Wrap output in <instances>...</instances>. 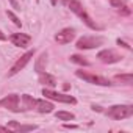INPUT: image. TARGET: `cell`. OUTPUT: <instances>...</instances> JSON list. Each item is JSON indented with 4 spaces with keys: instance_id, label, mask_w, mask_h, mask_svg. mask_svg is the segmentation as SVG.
<instances>
[{
    "instance_id": "d4e9b609",
    "label": "cell",
    "mask_w": 133,
    "mask_h": 133,
    "mask_svg": "<svg viewBox=\"0 0 133 133\" xmlns=\"http://www.w3.org/2000/svg\"><path fill=\"white\" fill-rule=\"evenodd\" d=\"M64 128H77V125H72V124H64Z\"/></svg>"
},
{
    "instance_id": "7c38bea8",
    "label": "cell",
    "mask_w": 133,
    "mask_h": 133,
    "mask_svg": "<svg viewBox=\"0 0 133 133\" xmlns=\"http://www.w3.org/2000/svg\"><path fill=\"white\" fill-rule=\"evenodd\" d=\"M39 83L41 85H44V86H50V88H53L55 85H56V78L53 77V75H50V74H47V72H39Z\"/></svg>"
},
{
    "instance_id": "5b68a950",
    "label": "cell",
    "mask_w": 133,
    "mask_h": 133,
    "mask_svg": "<svg viewBox=\"0 0 133 133\" xmlns=\"http://www.w3.org/2000/svg\"><path fill=\"white\" fill-rule=\"evenodd\" d=\"M42 96H45V99H50V100H56V102H61V103H77L75 97L69 96V94H63V92H55L53 89H49V88H44L42 89Z\"/></svg>"
},
{
    "instance_id": "9a60e30c",
    "label": "cell",
    "mask_w": 133,
    "mask_h": 133,
    "mask_svg": "<svg viewBox=\"0 0 133 133\" xmlns=\"http://www.w3.org/2000/svg\"><path fill=\"white\" fill-rule=\"evenodd\" d=\"M55 116L58 119H61V121H74L75 119V116L72 113H68V111H56Z\"/></svg>"
},
{
    "instance_id": "6da1fadb",
    "label": "cell",
    "mask_w": 133,
    "mask_h": 133,
    "mask_svg": "<svg viewBox=\"0 0 133 133\" xmlns=\"http://www.w3.org/2000/svg\"><path fill=\"white\" fill-rule=\"evenodd\" d=\"M68 6H69V8H71V11H72V13H75V14H77V16H78V17H80V19H82V21H83L89 28H91V30H97V28H99V27L92 22L91 16L86 13V10L83 8V5L78 2V0H71V2L68 3Z\"/></svg>"
},
{
    "instance_id": "5bb4252c",
    "label": "cell",
    "mask_w": 133,
    "mask_h": 133,
    "mask_svg": "<svg viewBox=\"0 0 133 133\" xmlns=\"http://www.w3.org/2000/svg\"><path fill=\"white\" fill-rule=\"evenodd\" d=\"M45 64H47V53L44 52V53L39 55V58H38V61H36V64H35V71H36L38 74L42 72V71H45Z\"/></svg>"
},
{
    "instance_id": "603a6c76",
    "label": "cell",
    "mask_w": 133,
    "mask_h": 133,
    "mask_svg": "<svg viewBox=\"0 0 133 133\" xmlns=\"http://www.w3.org/2000/svg\"><path fill=\"white\" fill-rule=\"evenodd\" d=\"M121 13H122V14H125V16H127V14H130V10H128V8H127V6H124V5H122V6H121Z\"/></svg>"
},
{
    "instance_id": "3957f363",
    "label": "cell",
    "mask_w": 133,
    "mask_h": 133,
    "mask_svg": "<svg viewBox=\"0 0 133 133\" xmlns=\"http://www.w3.org/2000/svg\"><path fill=\"white\" fill-rule=\"evenodd\" d=\"M105 42L103 36H83L77 41V49L86 50V49H96Z\"/></svg>"
},
{
    "instance_id": "44dd1931",
    "label": "cell",
    "mask_w": 133,
    "mask_h": 133,
    "mask_svg": "<svg viewBox=\"0 0 133 133\" xmlns=\"http://www.w3.org/2000/svg\"><path fill=\"white\" fill-rule=\"evenodd\" d=\"M117 45H121V47H124V49H127V50H130V49H131L125 41H121V39H117Z\"/></svg>"
},
{
    "instance_id": "e0dca14e",
    "label": "cell",
    "mask_w": 133,
    "mask_h": 133,
    "mask_svg": "<svg viewBox=\"0 0 133 133\" xmlns=\"http://www.w3.org/2000/svg\"><path fill=\"white\" fill-rule=\"evenodd\" d=\"M116 80L124 82L125 85H131V82H133V75H131V74H121V75H116Z\"/></svg>"
},
{
    "instance_id": "d6986e66",
    "label": "cell",
    "mask_w": 133,
    "mask_h": 133,
    "mask_svg": "<svg viewBox=\"0 0 133 133\" xmlns=\"http://www.w3.org/2000/svg\"><path fill=\"white\" fill-rule=\"evenodd\" d=\"M38 128V125H21L19 124V127H17V131H31V130H36Z\"/></svg>"
},
{
    "instance_id": "f1b7e54d",
    "label": "cell",
    "mask_w": 133,
    "mask_h": 133,
    "mask_svg": "<svg viewBox=\"0 0 133 133\" xmlns=\"http://www.w3.org/2000/svg\"><path fill=\"white\" fill-rule=\"evenodd\" d=\"M50 3H52V5H53V6H55V5H56V3H58V0H50Z\"/></svg>"
},
{
    "instance_id": "ba28073f",
    "label": "cell",
    "mask_w": 133,
    "mask_h": 133,
    "mask_svg": "<svg viewBox=\"0 0 133 133\" xmlns=\"http://www.w3.org/2000/svg\"><path fill=\"white\" fill-rule=\"evenodd\" d=\"M97 58L102 61V63H107V64H113V63H117V61H121V55L119 53H116L114 50H111V49H107V50H102V52H99L97 53Z\"/></svg>"
},
{
    "instance_id": "8992f818",
    "label": "cell",
    "mask_w": 133,
    "mask_h": 133,
    "mask_svg": "<svg viewBox=\"0 0 133 133\" xmlns=\"http://www.w3.org/2000/svg\"><path fill=\"white\" fill-rule=\"evenodd\" d=\"M33 55H35V50H28V52H25L14 64H13V68L10 69V72H8V75H16L17 72H21L24 68H25V66L30 63V59L33 58Z\"/></svg>"
},
{
    "instance_id": "ac0fdd59",
    "label": "cell",
    "mask_w": 133,
    "mask_h": 133,
    "mask_svg": "<svg viewBox=\"0 0 133 133\" xmlns=\"http://www.w3.org/2000/svg\"><path fill=\"white\" fill-rule=\"evenodd\" d=\"M6 14H8V17L13 21V24H14V25H17V27H22V22H21V19H19V17H17V16L13 13V11H6Z\"/></svg>"
},
{
    "instance_id": "52a82bcc",
    "label": "cell",
    "mask_w": 133,
    "mask_h": 133,
    "mask_svg": "<svg viewBox=\"0 0 133 133\" xmlns=\"http://www.w3.org/2000/svg\"><path fill=\"white\" fill-rule=\"evenodd\" d=\"M19 103H21V99L17 94H10L6 97H3L2 100H0V107L2 108H6L13 113H19L21 108H19Z\"/></svg>"
},
{
    "instance_id": "30bf717a",
    "label": "cell",
    "mask_w": 133,
    "mask_h": 133,
    "mask_svg": "<svg viewBox=\"0 0 133 133\" xmlns=\"http://www.w3.org/2000/svg\"><path fill=\"white\" fill-rule=\"evenodd\" d=\"M10 41L13 42V45H17V47H27L31 41V36L25 35V33H13L10 36Z\"/></svg>"
},
{
    "instance_id": "ffe728a7",
    "label": "cell",
    "mask_w": 133,
    "mask_h": 133,
    "mask_svg": "<svg viewBox=\"0 0 133 133\" xmlns=\"http://www.w3.org/2000/svg\"><path fill=\"white\" fill-rule=\"evenodd\" d=\"M110 3H111V6H114V8H121V6L124 5L121 0H110Z\"/></svg>"
},
{
    "instance_id": "4fadbf2b",
    "label": "cell",
    "mask_w": 133,
    "mask_h": 133,
    "mask_svg": "<svg viewBox=\"0 0 133 133\" xmlns=\"http://www.w3.org/2000/svg\"><path fill=\"white\" fill-rule=\"evenodd\" d=\"M21 102H22V108H21V110H33L36 99H33V97L28 96V94H24V96L21 97Z\"/></svg>"
},
{
    "instance_id": "9c48e42d",
    "label": "cell",
    "mask_w": 133,
    "mask_h": 133,
    "mask_svg": "<svg viewBox=\"0 0 133 133\" xmlns=\"http://www.w3.org/2000/svg\"><path fill=\"white\" fill-rule=\"evenodd\" d=\"M75 38V30L74 28H63L61 31H58L55 35V39L58 44H69L71 41H74Z\"/></svg>"
},
{
    "instance_id": "2e32d148",
    "label": "cell",
    "mask_w": 133,
    "mask_h": 133,
    "mask_svg": "<svg viewBox=\"0 0 133 133\" xmlns=\"http://www.w3.org/2000/svg\"><path fill=\"white\" fill-rule=\"evenodd\" d=\"M71 61L75 63V64H80V66H88V64H89L82 55H71Z\"/></svg>"
},
{
    "instance_id": "7a4b0ae2",
    "label": "cell",
    "mask_w": 133,
    "mask_h": 133,
    "mask_svg": "<svg viewBox=\"0 0 133 133\" xmlns=\"http://www.w3.org/2000/svg\"><path fill=\"white\" fill-rule=\"evenodd\" d=\"M107 116L114 119V121H121V119H127L133 116V107L131 105H113L108 108Z\"/></svg>"
},
{
    "instance_id": "83f0119b",
    "label": "cell",
    "mask_w": 133,
    "mask_h": 133,
    "mask_svg": "<svg viewBox=\"0 0 133 133\" xmlns=\"http://www.w3.org/2000/svg\"><path fill=\"white\" fill-rule=\"evenodd\" d=\"M69 2H71V0H61V3H63V5H68Z\"/></svg>"
},
{
    "instance_id": "484cf974",
    "label": "cell",
    "mask_w": 133,
    "mask_h": 133,
    "mask_svg": "<svg viewBox=\"0 0 133 133\" xmlns=\"http://www.w3.org/2000/svg\"><path fill=\"white\" fill-rule=\"evenodd\" d=\"M5 39H6V36L2 33V30H0V41H5Z\"/></svg>"
},
{
    "instance_id": "cb8c5ba5",
    "label": "cell",
    "mask_w": 133,
    "mask_h": 133,
    "mask_svg": "<svg viewBox=\"0 0 133 133\" xmlns=\"http://www.w3.org/2000/svg\"><path fill=\"white\" fill-rule=\"evenodd\" d=\"M0 133H10V128H8V127H2V125H0Z\"/></svg>"
},
{
    "instance_id": "8fae6325",
    "label": "cell",
    "mask_w": 133,
    "mask_h": 133,
    "mask_svg": "<svg viewBox=\"0 0 133 133\" xmlns=\"http://www.w3.org/2000/svg\"><path fill=\"white\" fill-rule=\"evenodd\" d=\"M53 103L47 102V100H36L35 102V110L38 113H52L53 111Z\"/></svg>"
},
{
    "instance_id": "7402d4cb",
    "label": "cell",
    "mask_w": 133,
    "mask_h": 133,
    "mask_svg": "<svg viewBox=\"0 0 133 133\" xmlns=\"http://www.w3.org/2000/svg\"><path fill=\"white\" fill-rule=\"evenodd\" d=\"M10 3H11V6H13L14 10H21V6H19V3L16 2V0H10Z\"/></svg>"
},
{
    "instance_id": "277c9868",
    "label": "cell",
    "mask_w": 133,
    "mask_h": 133,
    "mask_svg": "<svg viewBox=\"0 0 133 133\" xmlns=\"http://www.w3.org/2000/svg\"><path fill=\"white\" fill-rule=\"evenodd\" d=\"M75 75H77L78 78H83L85 82H88V83H91V85H99V86H110V85H111V82H110L108 78L100 77V75L89 74V72H86V71H77Z\"/></svg>"
},
{
    "instance_id": "4316f807",
    "label": "cell",
    "mask_w": 133,
    "mask_h": 133,
    "mask_svg": "<svg viewBox=\"0 0 133 133\" xmlns=\"http://www.w3.org/2000/svg\"><path fill=\"white\" fill-rule=\"evenodd\" d=\"M91 108H92V110H94V111H102V108H100V107H96V105H92V107H91Z\"/></svg>"
}]
</instances>
